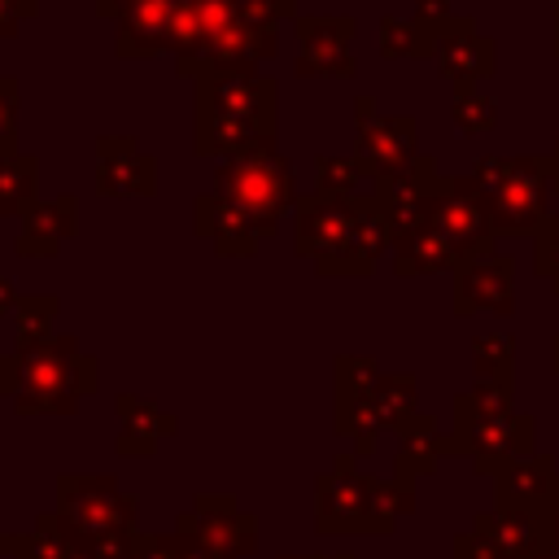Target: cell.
<instances>
[{
	"label": "cell",
	"instance_id": "obj_1",
	"mask_svg": "<svg viewBox=\"0 0 559 559\" xmlns=\"http://www.w3.org/2000/svg\"><path fill=\"white\" fill-rule=\"evenodd\" d=\"M415 511V485L406 480H376L358 472V454H336L332 467L314 480V528L323 537L371 533L384 537L402 515Z\"/></svg>",
	"mask_w": 559,
	"mask_h": 559
},
{
	"label": "cell",
	"instance_id": "obj_2",
	"mask_svg": "<svg viewBox=\"0 0 559 559\" xmlns=\"http://www.w3.org/2000/svg\"><path fill=\"white\" fill-rule=\"evenodd\" d=\"M22 389L13 397L17 415H74L83 397L100 389V362L79 345V336L57 332L35 349H17Z\"/></svg>",
	"mask_w": 559,
	"mask_h": 559
},
{
	"label": "cell",
	"instance_id": "obj_3",
	"mask_svg": "<svg viewBox=\"0 0 559 559\" xmlns=\"http://www.w3.org/2000/svg\"><path fill=\"white\" fill-rule=\"evenodd\" d=\"M467 179L485 197L498 236H537V227L550 218V179L546 157L537 153H485L476 157Z\"/></svg>",
	"mask_w": 559,
	"mask_h": 559
},
{
	"label": "cell",
	"instance_id": "obj_4",
	"mask_svg": "<svg viewBox=\"0 0 559 559\" xmlns=\"http://www.w3.org/2000/svg\"><path fill=\"white\" fill-rule=\"evenodd\" d=\"M83 542H92L96 550L109 546V542H122V537H135V520H140V502L135 493H127L118 485V476L109 472H96V476H83V472H61L57 476V507H52Z\"/></svg>",
	"mask_w": 559,
	"mask_h": 559
},
{
	"label": "cell",
	"instance_id": "obj_5",
	"mask_svg": "<svg viewBox=\"0 0 559 559\" xmlns=\"http://www.w3.org/2000/svg\"><path fill=\"white\" fill-rule=\"evenodd\" d=\"M210 188L223 192L227 201H236L240 210H249L271 236L280 231V214L297 205L293 162L280 153V144H262L253 153H240V157L218 162Z\"/></svg>",
	"mask_w": 559,
	"mask_h": 559
},
{
	"label": "cell",
	"instance_id": "obj_6",
	"mask_svg": "<svg viewBox=\"0 0 559 559\" xmlns=\"http://www.w3.org/2000/svg\"><path fill=\"white\" fill-rule=\"evenodd\" d=\"M459 454L472 459L480 476H498L511 463L537 454V419L520 411H476L463 393L454 397V428H450Z\"/></svg>",
	"mask_w": 559,
	"mask_h": 559
},
{
	"label": "cell",
	"instance_id": "obj_7",
	"mask_svg": "<svg viewBox=\"0 0 559 559\" xmlns=\"http://www.w3.org/2000/svg\"><path fill=\"white\" fill-rule=\"evenodd\" d=\"M428 223L459 249L463 266L498 253V227L489 218L485 197L476 192V183L467 175H445L441 179V188L432 197V210H428Z\"/></svg>",
	"mask_w": 559,
	"mask_h": 559
},
{
	"label": "cell",
	"instance_id": "obj_8",
	"mask_svg": "<svg viewBox=\"0 0 559 559\" xmlns=\"http://www.w3.org/2000/svg\"><path fill=\"white\" fill-rule=\"evenodd\" d=\"M175 533H192L214 559H245L258 550V515L236 502V493H197L188 511L175 515Z\"/></svg>",
	"mask_w": 559,
	"mask_h": 559
},
{
	"label": "cell",
	"instance_id": "obj_9",
	"mask_svg": "<svg viewBox=\"0 0 559 559\" xmlns=\"http://www.w3.org/2000/svg\"><path fill=\"white\" fill-rule=\"evenodd\" d=\"M354 31L358 22L349 13H314V17H293L297 35V61L293 70L301 79H354Z\"/></svg>",
	"mask_w": 559,
	"mask_h": 559
},
{
	"label": "cell",
	"instance_id": "obj_10",
	"mask_svg": "<svg viewBox=\"0 0 559 559\" xmlns=\"http://www.w3.org/2000/svg\"><path fill=\"white\" fill-rule=\"evenodd\" d=\"M197 109L201 114H223L240 122H258L275 131L280 114V87L271 74H201L197 79Z\"/></svg>",
	"mask_w": 559,
	"mask_h": 559
},
{
	"label": "cell",
	"instance_id": "obj_11",
	"mask_svg": "<svg viewBox=\"0 0 559 559\" xmlns=\"http://www.w3.org/2000/svg\"><path fill=\"white\" fill-rule=\"evenodd\" d=\"M192 227L201 240H210V249L218 258H253L258 245L271 240V231L249 210H240L236 201H227L214 188L192 197Z\"/></svg>",
	"mask_w": 559,
	"mask_h": 559
},
{
	"label": "cell",
	"instance_id": "obj_12",
	"mask_svg": "<svg viewBox=\"0 0 559 559\" xmlns=\"http://www.w3.org/2000/svg\"><path fill=\"white\" fill-rule=\"evenodd\" d=\"M441 179H445V175L437 170V162H432L428 153H419L406 170H397V175L371 183V192H376V201L384 205V218H389V227H393V240L428 223V210H432V197H437Z\"/></svg>",
	"mask_w": 559,
	"mask_h": 559
},
{
	"label": "cell",
	"instance_id": "obj_13",
	"mask_svg": "<svg viewBox=\"0 0 559 559\" xmlns=\"http://www.w3.org/2000/svg\"><path fill=\"white\" fill-rule=\"evenodd\" d=\"M384 249L393 253V227L384 218V205L367 188V192L354 197V231H349V240L336 253L319 258L314 271L319 275H371L376 262L384 258Z\"/></svg>",
	"mask_w": 559,
	"mask_h": 559
},
{
	"label": "cell",
	"instance_id": "obj_14",
	"mask_svg": "<svg viewBox=\"0 0 559 559\" xmlns=\"http://www.w3.org/2000/svg\"><path fill=\"white\" fill-rule=\"evenodd\" d=\"M354 231V197H328V192H306L293 205V249L310 262L336 253Z\"/></svg>",
	"mask_w": 559,
	"mask_h": 559
},
{
	"label": "cell",
	"instance_id": "obj_15",
	"mask_svg": "<svg viewBox=\"0 0 559 559\" xmlns=\"http://www.w3.org/2000/svg\"><path fill=\"white\" fill-rule=\"evenodd\" d=\"M96 188L105 197H153L157 157L140 148L135 135H100L96 140Z\"/></svg>",
	"mask_w": 559,
	"mask_h": 559
},
{
	"label": "cell",
	"instance_id": "obj_16",
	"mask_svg": "<svg viewBox=\"0 0 559 559\" xmlns=\"http://www.w3.org/2000/svg\"><path fill=\"white\" fill-rule=\"evenodd\" d=\"M354 157L367 166L371 183H376V179H389V175H397V170H406V166L419 157L415 118H411V114H380V118H371L367 127H358Z\"/></svg>",
	"mask_w": 559,
	"mask_h": 559
},
{
	"label": "cell",
	"instance_id": "obj_17",
	"mask_svg": "<svg viewBox=\"0 0 559 559\" xmlns=\"http://www.w3.org/2000/svg\"><path fill=\"white\" fill-rule=\"evenodd\" d=\"M476 310L489 314H515V258L511 253H493L480 258L463 271H454V314L467 319Z\"/></svg>",
	"mask_w": 559,
	"mask_h": 559
},
{
	"label": "cell",
	"instance_id": "obj_18",
	"mask_svg": "<svg viewBox=\"0 0 559 559\" xmlns=\"http://www.w3.org/2000/svg\"><path fill=\"white\" fill-rule=\"evenodd\" d=\"M79 236V197L74 192H57V197H39L17 227V258H57L66 240Z\"/></svg>",
	"mask_w": 559,
	"mask_h": 559
},
{
	"label": "cell",
	"instance_id": "obj_19",
	"mask_svg": "<svg viewBox=\"0 0 559 559\" xmlns=\"http://www.w3.org/2000/svg\"><path fill=\"white\" fill-rule=\"evenodd\" d=\"M114 411H118V437H114V450L122 459H148L157 454V445L166 437L179 432V419L153 402V397H140V393H118L114 397Z\"/></svg>",
	"mask_w": 559,
	"mask_h": 559
},
{
	"label": "cell",
	"instance_id": "obj_20",
	"mask_svg": "<svg viewBox=\"0 0 559 559\" xmlns=\"http://www.w3.org/2000/svg\"><path fill=\"white\" fill-rule=\"evenodd\" d=\"M170 13H175V0H127L122 13L114 17V26H118L114 52L122 61L162 57L170 44Z\"/></svg>",
	"mask_w": 559,
	"mask_h": 559
},
{
	"label": "cell",
	"instance_id": "obj_21",
	"mask_svg": "<svg viewBox=\"0 0 559 559\" xmlns=\"http://www.w3.org/2000/svg\"><path fill=\"white\" fill-rule=\"evenodd\" d=\"M445 454H459L454 437L437 428L432 415H411L402 428H397V454H393V480H406L415 485L419 476H428Z\"/></svg>",
	"mask_w": 559,
	"mask_h": 559
},
{
	"label": "cell",
	"instance_id": "obj_22",
	"mask_svg": "<svg viewBox=\"0 0 559 559\" xmlns=\"http://www.w3.org/2000/svg\"><path fill=\"white\" fill-rule=\"evenodd\" d=\"M437 70L454 83V92H472L480 79H489L498 70V44L489 35H480L476 22H472V26H463V31L441 39Z\"/></svg>",
	"mask_w": 559,
	"mask_h": 559
},
{
	"label": "cell",
	"instance_id": "obj_23",
	"mask_svg": "<svg viewBox=\"0 0 559 559\" xmlns=\"http://www.w3.org/2000/svg\"><path fill=\"white\" fill-rule=\"evenodd\" d=\"M498 485V502L493 507H520V511H542L559 485L555 459L550 454H528L520 463H511L507 472L493 476Z\"/></svg>",
	"mask_w": 559,
	"mask_h": 559
},
{
	"label": "cell",
	"instance_id": "obj_24",
	"mask_svg": "<svg viewBox=\"0 0 559 559\" xmlns=\"http://www.w3.org/2000/svg\"><path fill=\"white\" fill-rule=\"evenodd\" d=\"M393 271L397 275H437V271H463V258L459 249L432 227H415L406 236L393 240Z\"/></svg>",
	"mask_w": 559,
	"mask_h": 559
},
{
	"label": "cell",
	"instance_id": "obj_25",
	"mask_svg": "<svg viewBox=\"0 0 559 559\" xmlns=\"http://www.w3.org/2000/svg\"><path fill=\"white\" fill-rule=\"evenodd\" d=\"M39 201V157L35 153H13L0 157V218L26 214Z\"/></svg>",
	"mask_w": 559,
	"mask_h": 559
},
{
	"label": "cell",
	"instance_id": "obj_26",
	"mask_svg": "<svg viewBox=\"0 0 559 559\" xmlns=\"http://www.w3.org/2000/svg\"><path fill=\"white\" fill-rule=\"evenodd\" d=\"M57 310H61L57 293H22L13 306V349H35V345L52 341Z\"/></svg>",
	"mask_w": 559,
	"mask_h": 559
},
{
	"label": "cell",
	"instance_id": "obj_27",
	"mask_svg": "<svg viewBox=\"0 0 559 559\" xmlns=\"http://www.w3.org/2000/svg\"><path fill=\"white\" fill-rule=\"evenodd\" d=\"M380 52L384 57H437V35L419 17L384 13L380 17Z\"/></svg>",
	"mask_w": 559,
	"mask_h": 559
},
{
	"label": "cell",
	"instance_id": "obj_28",
	"mask_svg": "<svg viewBox=\"0 0 559 559\" xmlns=\"http://www.w3.org/2000/svg\"><path fill=\"white\" fill-rule=\"evenodd\" d=\"M472 371L485 384H515V336L485 332L472 341Z\"/></svg>",
	"mask_w": 559,
	"mask_h": 559
},
{
	"label": "cell",
	"instance_id": "obj_29",
	"mask_svg": "<svg viewBox=\"0 0 559 559\" xmlns=\"http://www.w3.org/2000/svg\"><path fill=\"white\" fill-rule=\"evenodd\" d=\"M371 183L367 166L354 153H314V188L328 197H358Z\"/></svg>",
	"mask_w": 559,
	"mask_h": 559
},
{
	"label": "cell",
	"instance_id": "obj_30",
	"mask_svg": "<svg viewBox=\"0 0 559 559\" xmlns=\"http://www.w3.org/2000/svg\"><path fill=\"white\" fill-rule=\"evenodd\" d=\"M376 415L384 428H402L411 415H419L415 406V376L411 371H384L376 384Z\"/></svg>",
	"mask_w": 559,
	"mask_h": 559
},
{
	"label": "cell",
	"instance_id": "obj_31",
	"mask_svg": "<svg viewBox=\"0 0 559 559\" xmlns=\"http://www.w3.org/2000/svg\"><path fill=\"white\" fill-rule=\"evenodd\" d=\"M332 376H336V402H354V397L376 393L384 371H380V362L371 354H336L332 358Z\"/></svg>",
	"mask_w": 559,
	"mask_h": 559
},
{
	"label": "cell",
	"instance_id": "obj_32",
	"mask_svg": "<svg viewBox=\"0 0 559 559\" xmlns=\"http://www.w3.org/2000/svg\"><path fill=\"white\" fill-rule=\"evenodd\" d=\"M450 118H454V127H459L463 135H485V131H493V122H498V105H493L489 96H480L476 87H472V92H454Z\"/></svg>",
	"mask_w": 559,
	"mask_h": 559
},
{
	"label": "cell",
	"instance_id": "obj_33",
	"mask_svg": "<svg viewBox=\"0 0 559 559\" xmlns=\"http://www.w3.org/2000/svg\"><path fill=\"white\" fill-rule=\"evenodd\" d=\"M533 271L542 280H550V288L559 297V214H550L533 236Z\"/></svg>",
	"mask_w": 559,
	"mask_h": 559
},
{
	"label": "cell",
	"instance_id": "obj_34",
	"mask_svg": "<svg viewBox=\"0 0 559 559\" xmlns=\"http://www.w3.org/2000/svg\"><path fill=\"white\" fill-rule=\"evenodd\" d=\"M537 515H542V537H537V550L528 559H559V485Z\"/></svg>",
	"mask_w": 559,
	"mask_h": 559
},
{
	"label": "cell",
	"instance_id": "obj_35",
	"mask_svg": "<svg viewBox=\"0 0 559 559\" xmlns=\"http://www.w3.org/2000/svg\"><path fill=\"white\" fill-rule=\"evenodd\" d=\"M17 109H22V87L13 74H0V140H17Z\"/></svg>",
	"mask_w": 559,
	"mask_h": 559
},
{
	"label": "cell",
	"instance_id": "obj_36",
	"mask_svg": "<svg viewBox=\"0 0 559 559\" xmlns=\"http://www.w3.org/2000/svg\"><path fill=\"white\" fill-rule=\"evenodd\" d=\"M240 9L258 26H280V17H297V0H240Z\"/></svg>",
	"mask_w": 559,
	"mask_h": 559
},
{
	"label": "cell",
	"instance_id": "obj_37",
	"mask_svg": "<svg viewBox=\"0 0 559 559\" xmlns=\"http://www.w3.org/2000/svg\"><path fill=\"white\" fill-rule=\"evenodd\" d=\"M135 555L140 559H179L175 533H135Z\"/></svg>",
	"mask_w": 559,
	"mask_h": 559
},
{
	"label": "cell",
	"instance_id": "obj_38",
	"mask_svg": "<svg viewBox=\"0 0 559 559\" xmlns=\"http://www.w3.org/2000/svg\"><path fill=\"white\" fill-rule=\"evenodd\" d=\"M39 13V0H0V39H13L26 17Z\"/></svg>",
	"mask_w": 559,
	"mask_h": 559
},
{
	"label": "cell",
	"instance_id": "obj_39",
	"mask_svg": "<svg viewBox=\"0 0 559 559\" xmlns=\"http://www.w3.org/2000/svg\"><path fill=\"white\" fill-rule=\"evenodd\" d=\"M17 389H22V358H17V349H4L0 354V397H17Z\"/></svg>",
	"mask_w": 559,
	"mask_h": 559
},
{
	"label": "cell",
	"instance_id": "obj_40",
	"mask_svg": "<svg viewBox=\"0 0 559 559\" xmlns=\"http://www.w3.org/2000/svg\"><path fill=\"white\" fill-rule=\"evenodd\" d=\"M175 542H179V559H214L192 533H175Z\"/></svg>",
	"mask_w": 559,
	"mask_h": 559
},
{
	"label": "cell",
	"instance_id": "obj_41",
	"mask_svg": "<svg viewBox=\"0 0 559 559\" xmlns=\"http://www.w3.org/2000/svg\"><path fill=\"white\" fill-rule=\"evenodd\" d=\"M96 555H100V559H140V555H135V537H122V542H109V546H100Z\"/></svg>",
	"mask_w": 559,
	"mask_h": 559
},
{
	"label": "cell",
	"instance_id": "obj_42",
	"mask_svg": "<svg viewBox=\"0 0 559 559\" xmlns=\"http://www.w3.org/2000/svg\"><path fill=\"white\" fill-rule=\"evenodd\" d=\"M371 118H380V109H376V96H358V100H354V127H367Z\"/></svg>",
	"mask_w": 559,
	"mask_h": 559
},
{
	"label": "cell",
	"instance_id": "obj_43",
	"mask_svg": "<svg viewBox=\"0 0 559 559\" xmlns=\"http://www.w3.org/2000/svg\"><path fill=\"white\" fill-rule=\"evenodd\" d=\"M546 179H550V192H559V127H555V144L546 153Z\"/></svg>",
	"mask_w": 559,
	"mask_h": 559
},
{
	"label": "cell",
	"instance_id": "obj_44",
	"mask_svg": "<svg viewBox=\"0 0 559 559\" xmlns=\"http://www.w3.org/2000/svg\"><path fill=\"white\" fill-rule=\"evenodd\" d=\"M17 288H13V280L9 275H0V314H13V306H17Z\"/></svg>",
	"mask_w": 559,
	"mask_h": 559
},
{
	"label": "cell",
	"instance_id": "obj_45",
	"mask_svg": "<svg viewBox=\"0 0 559 559\" xmlns=\"http://www.w3.org/2000/svg\"><path fill=\"white\" fill-rule=\"evenodd\" d=\"M275 559H354V550H314V555H297V550H284Z\"/></svg>",
	"mask_w": 559,
	"mask_h": 559
},
{
	"label": "cell",
	"instance_id": "obj_46",
	"mask_svg": "<svg viewBox=\"0 0 559 559\" xmlns=\"http://www.w3.org/2000/svg\"><path fill=\"white\" fill-rule=\"evenodd\" d=\"M122 4H127V0H96V13H100V17H118Z\"/></svg>",
	"mask_w": 559,
	"mask_h": 559
},
{
	"label": "cell",
	"instance_id": "obj_47",
	"mask_svg": "<svg viewBox=\"0 0 559 559\" xmlns=\"http://www.w3.org/2000/svg\"><path fill=\"white\" fill-rule=\"evenodd\" d=\"M550 22H555V31H550V52L559 57V0L550 4Z\"/></svg>",
	"mask_w": 559,
	"mask_h": 559
},
{
	"label": "cell",
	"instance_id": "obj_48",
	"mask_svg": "<svg viewBox=\"0 0 559 559\" xmlns=\"http://www.w3.org/2000/svg\"><path fill=\"white\" fill-rule=\"evenodd\" d=\"M550 371H555V376H559V332H555V336H550Z\"/></svg>",
	"mask_w": 559,
	"mask_h": 559
},
{
	"label": "cell",
	"instance_id": "obj_49",
	"mask_svg": "<svg viewBox=\"0 0 559 559\" xmlns=\"http://www.w3.org/2000/svg\"><path fill=\"white\" fill-rule=\"evenodd\" d=\"M4 555H13V533L0 528V559H4Z\"/></svg>",
	"mask_w": 559,
	"mask_h": 559
},
{
	"label": "cell",
	"instance_id": "obj_50",
	"mask_svg": "<svg viewBox=\"0 0 559 559\" xmlns=\"http://www.w3.org/2000/svg\"><path fill=\"white\" fill-rule=\"evenodd\" d=\"M0 354H4V349H0Z\"/></svg>",
	"mask_w": 559,
	"mask_h": 559
}]
</instances>
